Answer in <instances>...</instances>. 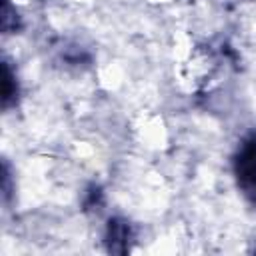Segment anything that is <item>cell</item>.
Segmentation results:
<instances>
[{
  "mask_svg": "<svg viewBox=\"0 0 256 256\" xmlns=\"http://www.w3.org/2000/svg\"><path fill=\"white\" fill-rule=\"evenodd\" d=\"M234 176L240 192L256 206V136L246 138L234 156Z\"/></svg>",
  "mask_w": 256,
  "mask_h": 256,
  "instance_id": "6da1fadb",
  "label": "cell"
},
{
  "mask_svg": "<svg viewBox=\"0 0 256 256\" xmlns=\"http://www.w3.org/2000/svg\"><path fill=\"white\" fill-rule=\"evenodd\" d=\"M132 228L122 218H112L106 228V246L112 254H126L130 250Z\"/></svg>",
  "mask_w": 256,
  "mask_h": 256,
  "instance_id": "7a4b0ae2",
  "label": "cell"
},
{
  "mask_svg": "<svg viewBox=\"0 0 256 256\" xmlns=\"http://www.w3.org/2000/svg\"><path fill=\"white\" fill-rule=\"evenodd\" d=\"M18 98V84H16V76L12 74L8 62L2 64V106L8 108L16 102Z\"/></svg>",
  "mask_w": 256,
  "mask_h": 256,
  "instance_id": "3957f363",
  "label": "cell"
},
{
  "mask_svg": "<svg viewBox=\"0 0 256 256\" xmlns=\"http://www.w3.org/2000/svg\"><path fill=\"white\" fill-rule=\"evenodd\" d=\"M18 28V14L12 12L8 0L4 2V8H2V30L4 32H10V30H16Z\"/></svg>",
  "mask_w": 256,
  "mask_h": 256,
  "instance_id": "277c9868",
  "label": "cell"
}]
</instances>
